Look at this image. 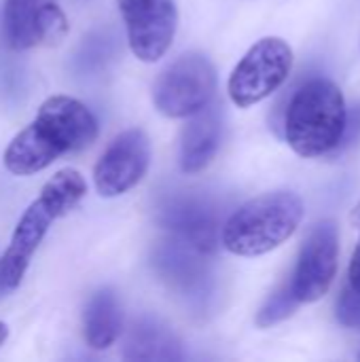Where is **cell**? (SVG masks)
I'll list each match as a JSON object with an SVG mask.
<instances>
[{
  "label": "cell",
  "mask_w": 360,
  "mask_h": 362,
  "mask_svg": "<svg viewBox=\"0 0 360 362\" xmlns=\"http://www.w3.org/2000/svg\"><path fill=\"white\" fill-rule=\"evenodd\" d=\"M346 112L344 93L331 78H308L286 106L284 138L301 157L329 155L342 140Z\"/></svg>",
  "instance_id": "6da1fadb"
},
{
  "label": "cell",
  "mask_w": 360,
  "mask_h": 362,
  "mask_svg": "<svg viewBox=\"0 0 360 362\" xmlns=\"http://www.w3.org/2000/svg\"><path fill=\"white\" fill-rule=\"evenodd\" d=\"M303 202L293 191H274L242 204L221 227V244L238 257H261L284 244L301 225Z\"/></svg>",
  "instance_id": "7a4b0ae2"
},
{
  "label": "cell",
  "mask_w": 360,
  "mask_h": 362,
  "mask_svg": "<svg viewBox=\"0 0 360 362\" xmlns=\"http://www.w3.org/2000/svg\"><path fill=\"white\" fill-rule=\"evenodd\" d=\"M216 68L204 53H185L172 62L153 85L155 108L170 119H187L212 102Z\"/></svg>",
  "instance_id": "3957f363"
},
{
  "label": "cell",
  "mask_w": 360,
  "mask_h": 362,
  "mask_svg": "<svg viewBox=\"0 0 360 362\" xmlns=\"http://www.w3.org/2000/svg\"><path fill=\"white\" fill-rule=\"evenodd\" d=\"M293 49L278 36L257 40L233 68L227 91L236 106L250 108L272 95L291 74Z\"/></svg>",
  "instance_id": "277c9868"
},
{
  "label": "cell",
  "mask_w": 360,
  "mask_h": 362,
  "mask_svg": "<svg viewBox=\"0 0 360 362\" xmlns=\"http://www.w3.org/2000/svg\"><path fill=\"white\" fill-rule=\"evenodd\" d=\"M151 140L144 129L132 127L121 132L100 155L93 165L95 191L110 199L132 191L149 172Z\"/></svg>",
  "instance_id": "5b68a950"
},
{
  "label": "cell",
  "mask_w": 360,
  "mask_h": 362,
  "mask_svg": "<svg viewBox=\"0 0 360 362\" xmlns=\"http://www.w3.org/2000/svg\"><path fill=\"white\" fill-rule=\"evenodd\" d=\"M337 255H339V233L333 221H320L303 242L299 252L291 288L299 303L320 301L337 274Z\"/></svg>",
  "instance_id": "8992f818"
},
{
  "label": "cell",
  "mask_w": 360,
  "mask_h": 362,
  "mask_svg": "<svg viewBox=\"0 0 360 362\" xmlns=\"http://www.w3.org/2000/svg\"><path fill=\"white\" fill-rule=\"evenodd\" d=\"M127 45L136 59L144 64L159 62L172 47L178 28L176 0H146L123 13Z\"/></svg>",
  "instance_id": "52a82bcc"
},
{
  "label": "cell",
  "mask_w": 360,
  "mask_h": 362,
  "mask_svg": "<svg viewBox=\"0 0 360 362\" xmlns=\"http://www.w3.org/2000/svg\"><path fill=\"white\" fill-rule=\"evenodd\" d=\"M34 121L64 155L83 151L98 140V119L83 102L70 95L47 98Z\"/></svg>",
  "instance_id": "ba28073f"
},
{
  "label": "cell",
  "mask_w": 360,
  "mask_h": 362,
  "mask_svg": "<svg viewBox=\"0 0 360 362\" xmlns=\"http://www.w3.org/2000/svg\"><path fill=\"white\" fill-rule=\"evenodd\" d=\"M161 225L182 246L208 257L221 242L216 210L202 199H174L161 210Z\"/></svg>",
  "instance_id": "9c48e42d"
},
{
  "label": "cell",
  "mask_w": 360,
  "mask_h": 362,
  "mask_svg": "<svg viewBox=\"0 0 360 362\" xmlns=\"http://www.w3.org/2000/svg\"><path fill=\"white\" fill-rule=\"evenodd\" d=\"M51 221L53 216L38 204V199L28 206L11 235L4 255L0 257V288L13 291L21 284L34 252L49 231Z\"/></svg>",
  "instance_id": "30bf717a"
},
{
  "label": "cell",
  "mask_w": 360,
  "mask_h": 362,
  "mask_svg": "<svg viewBox=\"0 0 360 362\" xmlns=\"http://www.w3.org/2000/svg\"><path fill=\"white\" fill-rule=\"evenodd\" d=\"M206 257L182 246L180 242H166L155 250L153 265L170 288L193 301H204L210 295V272Z\"/></svg>",
  "instance_id": "8fae6325"
},
{
  "label": "cell",
  "mask_w": 360,
  "mask_h": 362,
  "mask_svg": "<svg viewBox=\"0 0 360 362\" xmlns=\"http://www.w3.org/2000/svg\"><path fill=\"white\" fill-rule=\"evenodd\" d=\"M187 125L180 132V170L185 174H197L206 170L221 148L223 119L219 106L206 104L202 110L187 117Z\"/></svg>",
  "instance_id": "7c38bea8"
},
{
  "label": "cell",
  "mask_w": 360,
  "mask_h": 362,
  "mask_svg": "<svg viewBox=\"0 0 360 362\" xmlns=\"http://www.w3.org/2000/svg\"><path fill=\"white\" fill-rule=\"evenodd\" d=\"M125 361H180V339L176 333L157 318L142 316L134 320L127 331L125 346H123Z\"/></svg>",
  "instance_id": "4fadbf2b"
},
{
  "label": "cell",
  "mask_w": 360,
  "mask_h": 362,
  "mask_svg": "<svg viewBox=\"0 0 360 362\" xmlns=\"http://www.w3.org/2000/svg\"><path fill=\"white\" fill-rule=\"evenodd\" d=\"M64 153L49 140L36 121H32L8 142L2 161L13 176H32L49 168Z\"/></svg>",
  "instance_id": "5bb4252c"
},
{
  "label": "cell",
  "mask_w": 360,
  "mask_h": 362,
  "mask_svg": "<svg viewBox=\"0 0 360 362\" xmlns=\"http://www.w3.org/2000/svg\"><path fill=\"white\" fill-rule=\"evenodd\" d=\"M123 331V308L112 288L95 291L83 314V333L91 350H108Z\"/></svg>",
  "instance_id": "9a60e30c"
},
{
  "label": "cell",
  "mask_w": 360,
  "mask_h": 362,
  "mask_svg": "<svg viewBox=\"0 0 360 362\" xmlns=\"http://www.w3.org/2000/svg\"><path fill=\"white\" fill-rule=\"evenodd\" d=\"M87 195V182L83 174L74 168H64L55 172L40 189L38 204L55 218L70 214L81 199Z\"/></svg>",
  "instance_id": "2e32d148"
},
{
  "label": "cell",
  "mask_w": 360,
  "mask_h": 362,
  "mask_svg": "<svg viewBox=\"0 0 360 362\" xmlns=\"http://www.w3.org/2000/svg\"><path fill=\"white\" fill-rule=\"evenodd\" d=\"M45 0H4L2 28L11 49L25 51L38 45L36 23Z\"/></svg>",
  "instance_id": "e0dca14e"
},
{
  "label": "cell",
  "mask_w": 360,
  "mask_h": 362,
  "mask_svg": "<svg viewBox=\"0 0 360 362\" xmlns=\"http://www.w3.org/2000/svg\"><path fill=\"white\" fill-rule=\"evenodd\" d=\"M68 30H70V23L62 6L55 0H45L38 13V23H36L38 45L57 47L68 36Z\"/></svg>",
  "instance_id": "ac0fdd59"
},
{
  "label": "cell",
  "mask_w": 360,
  "mask_h": 362,
  "mask_svg": "<svg viewBox=\"0 0 360 362\" xmlns=\"http://www.w3.org/2000/svg\"><path fill=\"white\" fill-rule=\"evenodd\" d=\"M297 308H299V301L293 295L291 282H286L263 303V308L257 314V327L259 329H269V327L286 320L289 316H293Z\"/></svg>",
  "instance_id": "d6986e66"
},
{
  "label": "cell",
  "mask_w": 360,
  "mask_h": 362,
  "mask_svg": "<svg viewBox=\"0 0 360 362\" xmlns=\"http://www.w3.org/2000/svg\"><path fill=\"white\" fill-rule=\"evenodd\" d=\"M337 320L346 327L360 325V293L346 284L339 301H337Z\"/></svg>",
  "instance_id": "ffe728a7"
},
{
  "label": "cell",
  "mask_w": 360,
  "mask_h": 362,
  "mask_svg": "<svg viewBox=\"0 0 360 362\" xmlns=\"http://www.w3.org/2000/svg\"><path fill=\"white\" fill-rule=\"evenodd\" d=\"M360 142V102L350 108V112H346V125H344V134L342 140L337 144V148L333 151V155H339L344 151H350L352 146H356Z\"/></svg>",
  "instance_id": "44dd1931"
},
{
  "label": "cell",
  "mask_w": 360,
  "mask_h": 362,
  "mask_svg": "<svg viewBox=\"0 0 360 362\" xmlns=\"http://www.w3.org/2000/svg\"><path fill=\"white\" fill-rule=\"evenodd\" d=\"M348 286L360 293V240H359V244H356L354 255H352V261H350V269H348Z\"/></svg>",
  "instance_id": "7402d4cb"
},
{
  "label": "cell",
  "mask_w": 360,
  "mask_h": 362,
  "mask_svg": "<svg viewBox=\"0 0 360 362\" xmlns=\"http://www.w3.org/2000/svg\"><path fill=\"white\" fill-rule=\"evenodd\" d=\"M146 0H117V6H119V11L123 15V13H127V11H132V8H136V6H140Z\"/></svg>",
  "instance_id": "603a6c76"
},
{
  "label": "cell",
  "mask_w": 360,
  "mask_h": 362,
  "mask_svg": "<svg viewBox=\"0 0 360 362\" xmlns=\"http://www.w3.org/2000/svg\"><path fill=\"white\" fill-rule=\"evenodd\" d=\"M350 225L360 229V202L354 206V210H352V214H350Z\"/></svg>",
  "instance_id": "cb8c5ba5"
},
{
  "label": "cell",
  "mask_w": 360,
  "mask_h": 362,
  "mask_svg": "<svg viewBox=\"0 0 360 362\" xmlns=\"http://www.w3.org/2000/svg\"><path fill=\"white\" fill-rule=\"evenodd\" d=\"M6 337H8V327L4 322H0V346L6 341Z\"/></svg>",
  "instance_id": "d4e9b609"
}]
</instances>
